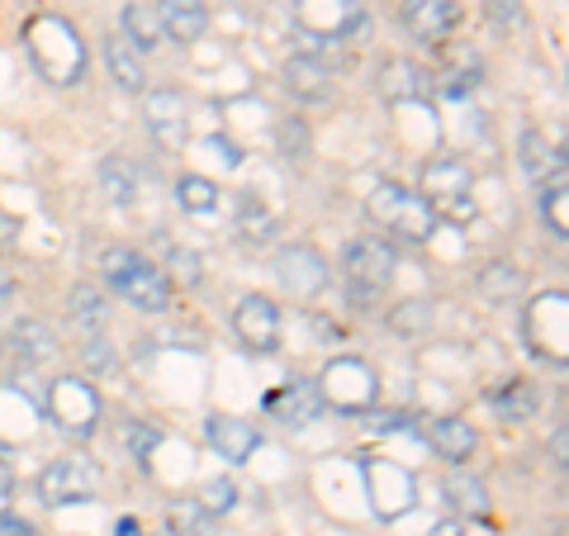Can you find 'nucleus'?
I'll list each match as a JSON object with an SVG mask.
<instances>
[{"instance_id":"obj_1","label":"nucleus","mask_w":569,"mask_h":536,"mask_svg":"<svg viewBox=\"0 0 569 536\" xmlns=\"http://www.w3.org/2000/svg\"><path fill=\"white\" fill-rule=\"evenodd\" d=\"M100 271L142 314H162L171 304V280L157 271L152 261H142L138 252H129V247H110V252L100 257Z\"/></svg>"},{"instance_id":"obj_2","label":"nucleus","mask_w":569,"mask_h":536,"mask_svg":"<svg viewBox=\"0 0 569 536\" xmlns=\"http://www.w3.org/2000/svg\"><path fill=\"white\" fill-rule=\"evenodd\" d=\"M366 209H370V219L385 224L389 234H399L403 242H427L437 234V209L427 205L418 190H408L399 181H380L370 190Z\"/></svg>"},{"instance_id":"obj_3","label":"nucleus","mask_w":569,"mask_h":536,"mask_svg":"<svg viewBox=\"0 0 569 536\" xmlns=\"http://www.w3.org/2000/svg\"><path fill=\"white\" fill-rule=\"evenodd\" d=\"M470 186H475V176L466 162H456V157H437V162H427V171H422V200L437 214L447 209L456 219H470V209H475Z\"/></svg>"},{"instance_id":"obj_4","label":"nucleus","mask_w":569,"mask_h":536,"mask_svg":"<svg viewBox=\"0 0 569 536\" xmlns=\"http://www.w3.org/2000/svg\"><path fill=\"white\" fill-rule=\"evenodd\" d=\"M318 395H323V404L342 408V414H361V408L376 404V370L361 366V361H332L323 370V385H318Z\"/></svg>"},{"instance_id":"obj_5","label":"nucleus","mask_w":569,"mask_h":536,"mask_svg":"<svg viewBox=\"0 0 569 536\" xmlns=\"http://www.w3.org/2000/svg\"><path fill=\"white\" fill-rule=\"evenodd\" d=\"M233 332L247 351L271 356L280 347V309L266 295H242L233 309Z\"/></svg>"},{"instance_id":"obj_6","label":"nucleus","mask_w":569,"mask_h":536,"mask_svg":"<svg viewBox=\"0 0 569 536\" xmlns=\"http://www.w3.org/2000/svg\"><path fill=\"white\" fill-rule=\"evenodd\" d=\"M100 489V475L96 466H86V460H52V466L39 475V498L43 504H86V498H96Z\"/></svg>"},{"instance_id":"obj_7","label":"nucleus","mask_w":569,"mask_h":536,"mask_svg":"<svg viewBox=\"0 0 569 536\" xmlns=\"http://www.w3.org/2000/svg\"><path fill=\"white\" fill-rule=\"evenodd\" d=\"M342 271L351 285H366V290H385L389 276H395V247L385 238H356L342 252Z\"/></svg>"},{"instance_id":"obj_8","label":"nucleus","mask_w":569,"mask_h":536,"mask_svg":"<svg viewBox=\"0 0 569 536\" xmlns=\"http://www.w3.org/2000/svg\"><path fill=\"white\" fill-rule=\"evenodd\" d=\"M148 129L152 138L162 142V148H181L186 133H190V105L181 91H171V86H162V91H148Z\"/></svg>"},{"instance_id":"obj_9","label":"nucleus","mask_w":569,"mask_h":536,"mask_svg":"<svg viewBox=\"0 0 569 536\" xmlns=\"http://www.w3.org/2000/svg\"><path fill=\"white\" fill-rule=\"evenodd\" d=\"M52 418H58L67 433H91L100 418V399L86 380H58L52 385Z\"/></svg>"},{"instance_id":"obj_10","label":"nucleus","mask_w":569,"mask_h":536,"mask_svg":"<svg viewBox=\"0 0 569 536\" xmlns=\"http://www.w3.org/2000/svg\"><path fill=\"white\" fill-rule=\"evenodd\" d=\"M366 485H370V498H376L380 517H399L413 508V479L399 466H389V460H366Z\"/></svg>"},{"instance_id":"obj_11","label":"nucleus","mask_w":569,"mask_h":536,"mask_svg":"<svg viewBox=\"0 0 569 536\" xmlns=\"http://www.w3.org/2000/svg\"><path fill=\"white\" fill-rule=\"evenodd\" d=\"M403 24L422 43H447L460 24V6L456 0H403Z\"/></svg>"},{"instance_id":"obj_12","label":"nucleus","mask_w":569,"mask_h":536,"mask_svg":"<svg viewBox=\"0 0 569 536\" xmlns=\"http://www.w3.org/2000/svg\"><path fill=\"white\" fill-rule=\"evenodd\" d=\"M276 276H280V285L290 295H318L328 285V266H323V257L313 252V247H284L280 252V261H276Z\"/></svg>"},{"instance_id":"obj_13","label":"nucleus","mask_w":569,"mask_h":536,"mask_svg":"<svg viewBox=\"0 0 569 536\" xmlns=\"http://www.w3.org/2000/svg\"><path fill=\"white\" fill-rule=\"evenodd\" d=\"M366 14L351 6V0H299V24L313 29L318 39H342L361 24Z\"/></svg>"},{"instance_id":"obj_14","label":"nucleus","mask_w":569,"mask_h":536,"mask_svg":"<svg viewBox=\"0 0 569 536\" xmlns=\"http://www.w3.org/2000/svg\"><path fill=\"white\" fill-rule=\"evenodd\" d=\"M157 20H162V33L176 43H200L209 29V10L204 0H157Z\"/></svg>"},{"instance_id":"obj_15","label":"nucleus","mask_w":569,"mask_h":536,"mask_svg":"<svg viewBox=\"0 0 569 536\" xmlns=\"http://www.w3.org/2000/svg\"><path fill=\"white\" fill-rule=\"evenodd\" d=\"M266 408L284 423V427H305V423H313L318 414H323V395H318V385L313 380H295V385H284L280 395H271L266 399Z\"/></svg>"},{"instance_id":"obj_16","label":"nucleus","mask_w":569,"mask_h":536,"mask_svg":"<svg viewBox=\"0 0 569 536\" xmlns=\"http://www.w3.org/2000/svg\"><path fill=\"white\" fill-rule=\"evenodd\" d=\"M204 441L223 460H247V456L257 451V427L252 423H238V418H209L204 423Z\"/></svg>"},{"instance_id":"obj_17","label":"nucleus","mask_w":569,"mask_h":536,"mask_svg":"<svg viewBox=\"0 0 569 536\" xmlns=\"http://www.w3.org/2000/svg\"><path fill=\"white\" fill-rule=\"evenodd\" d=\"M104 67H110L114 86H123V91H148V62H142V52H133V43H123L119 33H110L104 39Z\"/></svg>"},{"instance_id":"obj_18","label":"nucleus","mask_w":569,"mask_h":536,"mask_svg":"<svg viewBox=\"0 0 569 536\" xmlns=\"http://www.w3.org/2000/svg\"><path fill=\"white\" fill-rule=\"evenodd\" d=\"M119 24H123V33L119 39L123 43H133V52H157L167 43V33H162V20H157V10L152 6H123V14H119Z\"/></svg>"},{"instance_id":"obj_19","label":"nucleus","mask_w":569,"mask_h":536,"mask_svg":"<svg viewBox=\"0 0 569 536\" xmlns=\"http://www.w3.org/2000/svg\"><path fill=\"white\" fill-rule=\"evenodd\" d=\"M380 91H385L389 100L408 105V100L432 96L437 86H432V77H427L422 67H413V62H385V71H380Z\"/></svg>"},{"instance_id":"obj_20","label":"nucleus","mask_w":569,"mask_h":536,"mask_svg":"<svg viewBox=\"0 0 569 536\" xmlns=\"http://www.w3.org/2000/svg\"><path fill=\"white\" fill-rule=\"evenodd\" d=\"M284 91L295 100H328V67L318 58H290L284 62Z\"/></svg>"},{"instance_id":"obj_21","label":"nucleus","mask_w":569,"mask_h":536,"mask_svg":"<svg viewBox=\"0 0 569 536\" xmlns=\"http://www.w3.org/2000/svg\"><path fill=\"white\" fill-rule=\"evenodd\" d=\"M427 441L447 460H470L475 456V427L466 418H432L427 423Z\"/></svg>"},{"instance_id":"obj_22","label":"nucleus","mask_w":569,"mask_h":536,"mask_svg":"<svg viewBox=\"0 0 569 536\" xmlns=\"http://www.w3.org/2000/svg\"><path fill=\"white\" fill-rule=\"evenodd\" d=\"M522 171L531 176V181H550V176L565 171V157L550 148L541 133H522Z\"/></svg>"},{"instance_id":"obj_23","label":"nucleus","mask_w":569,"mask_h":536,"mask_svg":"<svg viewBox=\"0 0 569 536\" xmlns=\"http://www.w3.org/2000/svg\"><path fill=\"white\" fill-rule=\"evenodd\" d=\"M441 494H447V504L460 508V513H489V489H485V479H475L470 470L447 475Z\"/></svg>"},{"instance_id":"obj_24","label":"nucleus","mask_w":569,"mask_h":536,"mask_svg":"<svg viewBox=\"0 0 569 536\" xmlns=\"http://www.w3.org/2000/svg\"><path fill=\"white\" fill-rule=\"evenodd\" d=\"M67 304H71V324H77L86 337H96L104 328V318H110V309H104V295L96 290V285H77Z\"/></svg>"},{"instance_id":"obj_25","label":"nucleus","mask_w":569,"mask_h":536,"mask_svg":"<svg viewBox=\"0 0 569 536\" xmlns=\"http://www.w3.org/2000/svg\"><path fill=\"white\" fill-rule=\"evenodd\" d=\"M96 181L114 205H133L138 200V176H133L129 162H119V157H104V162L96 167Z\"/></svg>"},{"instance_id":"obj_26","label":"nucleus","mask_w":569,"mask_h":536,"mask_svg":"<svg viewBox=\"0 0 569 536\" xmlns=\"http://www.w3.org/2000/svg\"><path fill=\"white\" fill-rule=\"evenodd\" d=\"M14 351L24 356V361H33V366H43L52 351H58V343H52V332H48V324H39V318H20L14 324Z\"/></svg>"},{"instance_id":"obj_27","label":"nucleus","mask_w":569,"mask_h":536,"mask_svg":"<svg viewBox=\"0 0 569 536\" xmlns=\"http://www.w3.org/2000/svg\"><path fill=\"white\" fill-rule=\"evenodd\" d=\"M238 234H242V242H252V247L271 242V234H276V214L266 209L257 195H242V205H238Z\"/></svg>"},{"instance_id":"obj_28","label":"nucleus","mask_w":569,"mask_h":536,"mask_svg":"<svg viewBox=\"0 0 569 536\" xmlns=\"http://www.w3.org/2000/svg\"><path fill=\"white\" fill-rule=\"evenodd\" d=\"M493 408H498V418H508V423H527L537 414V389L522 380H508L493 389Z\"/></svg>"},{"instance_id":"obj_29","label":"nucleus","mask_w":569,"mask_h":536,"mask_svg":"<svg viewBox=\"0 0 569 536\" xmlns=\"http://www.w3.org/2000/svg\"><path fill=\"white\" fill-rule=\"evenodd\" d=\"M167 527H171L176 536H213V513L200 508V498H186V504L171 508Z\"/></svg>"},{"instance_id":"obj_30","label":"nucleus","mask_w":569,"mask_h":536,"mask_svg":"<svg viewBox=\"0 0 569 536\" xmlns=\"http://www.w3.org/2000/svg\"><path fill=\"white\" fill-rule=\"evenodd\" d=\"M176 200H181V209H190V214H213V205H219V186L204 181V176H181Z\"/></svg>"},{"instance_id":"obj_31","label":"nucleus","mask_w":569,"mask_h":536,"mask_svg":"<svg viewBox=\"0 0 569 536\" xmlns=\"http://www.w3.org/2000/svg\"><path fill=\"white\" fill-rule=\"evenodd\" d=\"M470 86H479V58H470V52H451V67L441 71V91L466 96Z\"/></svg>"},{"instance_id":"obj_32","label":"nucleus","mask_w":569,"mask_h":536,"mask_svg":"<svg viewBox=\"0 0 569 536\" xmlns=\"http://www.w3.org/2000/svg\"><path fill=\"white\" fill-rule=\"evenodd\" d=\"M565 171L560 176H550L546 181V195H541V209H546V219H556V238L569 234V214H565Z\"/></svg>"},{"instance_id":"obj_33","label":"nucleus","mask_w":569,"mask_h":536,"mask_svg":"<svg viewBox=\"0 0 569 536\" xmlns=\"http://www.w3.org/2000/svg\"><path fill=\"white\" fill-rule=\"evenodd\" d=\"M518 290H522V271H518V266L498 261V266H489V271H485V295L508 299V295H518Z\"/></svg>"},{"instance_id":"obj_34","label":"nucleus","mask_w":569,"mask_h":536,"mask_svg":"<svg viewBox=\"0 0 569 536\" xmlns=\"http://www.w3.org/2000/svg\"><path fill=\"white\" fill-rule=\"evenodd\" d=\"M123 446L133 451V460L148 466V456H152V446H157V427H148V423H123Z\"/></svg>"},{"instance_id":"obj_35","label":"nucleus","mask_w":569,"mask_h":536,"mask_svg":"<svg viewBox=\"0 0 569 536\" xmlns=\"http://www.w3.org/2000/svg\"><path fill=\"white\" fill-rule=\"evenodd\" d=\"M485 10H489V20H493L498 29H522V24H527L522 0H485Z\"/></svg>"},{"instance_id":"obj_36","label":"nucleus","mask_w":569,"mask_h":536,"mask_svg":"<svg viewBox=\"0 0 569 536\" xmlns=\"http://www.w3.org/2000/svg\"><path fill=\"white\" fill-rule=\"evenodd\" d=\"M233 504H238V489L228 485V479H209L204 494H200V508L204 513H228Z\"/></svg>"},{"instance_id":"obj_37","label":"nucleus","mask_w":569,"mask_h":536,"mask_svg":"<svg viewBox=\"0 0 569 536\" xmlns=\"http://www.w3.org/2000/svg\"><path fill=\"white\" fill-rule=\"evenodd\" d=\"M81 361L91 366V370H114V351H110V343H104V337H86Z\"/></svg>"},{"instance_id":"obj_38","label":"nucleus","mask_w":569,"mask_h":536,"mask_svg":"<svg viewBox=\"0 0 569 536\" xmlns=\"http://www.w3.org/2000/svg\"><path fill=\"white\" fill-rule=\"evenodd\" d=\"M280 148L290 152V157H305V129L290 119V123H280Z\"/></svg>"},{"instance_id":"obj_39","label":"nucleus","mask_w":569,"mask_h":536,"mask_svg":"<svg viewBox=\"0 0 569 536\" xmlns=\"http://www.w3.org/2000/svg\"><path fill=\"white\" fill-rule=\"evenodd\" d=\"M0 536H39V527L29 517H14V513H0Z\"/></svg>"},{"instance_id":"obj_40","label":"nucleus","mask_w":569,"mask_h":536,"mask_svg":"<svg viewBox=\"0 0 569 536\" xmlns=\"http://www.w3.org/2000/svg\"><path fill=\"white\" fill-rule=\"evenodd\" d=\"M171 261L181 266V280H186V285L200 280V257H194V252H171Z\"/></svg>"},{"instance_id":"obj_41","label":"nucleus","mask_w":569,"mask_h":536,"mask_svg":"<svg viewBox=\"0 0 569 536\" xmlns=\"http://www.w3.org/2000/svg\"><path fill=\"white\" fill-rule=\"evenodd\" d=\"M427 318V304H403V314H395V328H418Z\"/></svg>"},{"instance_id":"obj_42","label":"nucleus","mask_w":569,"mask_h":536,"mask_svg":"<svg viewBox=\"0 0 569 536\" xmlns=\"http://www.w3.org/2000/svg\"><path fill=\"white\" fill-rule=\"evenodd\" d=\"M10 498H14V475H10L6 460H0V513L10 508Z\"/></svg>"},{"instance_id":"obj_43","label":"nucleus","mask_w":569,"mask_h":536,"mask_svg":"<svg viewBox=\"0 0 569 536\" xmlns=\"http://www.w3.org/2000/svg\"><path fill=\"white\" fill-rule=\"evenodd\" d=\"M550 451H556V466H565V456H569V433H565V427H556V441H550Z\"/></svg>"},{"instance_id":"obj_44","label":"nucleus","mask_w":569,"mask_h":536,"mask_svg":"<svg viewBox=\"0 0 569 536\" xmlns=\"http://www.w3.org/2000/svg\"><path fill=\"white\" fill-rule=\"evenodd\" d=\"M10 299H14V276L0 266V304H10Z\"/></svg>"},{"instance_id":"obj_45","label":"nucleus","mask_w":569,"mask_h":536,"mask_svg":"<svg viewBox=\"0 0 569 536\" xmlns=\"http://www.w3.org/2000/svg\"><path fill=\"white\" fill-rule=\"evenodd\" d=\"M427 536H466V527H460V523H437Z\"/></svg>"},{"instance_id":"obj_46","label":"nucleus","mask_w":569,"mask_h":536,"mask_svg":"<svg viewBox=\"0 0 569 536\" xmlns=\"http://www.w3.org/2000/svg\"><path fill=\"white\" fill-rule=\"evenodd\" d=\"M119 536H138V523H129V517H123V523H119Z\"/></svg>"}]
</instances>
